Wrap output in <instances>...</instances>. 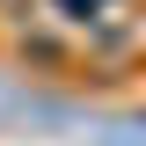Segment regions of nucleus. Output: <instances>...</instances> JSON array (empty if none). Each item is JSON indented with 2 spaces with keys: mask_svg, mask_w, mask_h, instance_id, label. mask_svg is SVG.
<instances>
[{
  "mask_svg": "<svg viewBox=\"0 0 146 146\" xmlns=\"http://www.w3.org/2000/svg\"><path fill=\"white\" fill-rule=\"evenodd\" d=\"M102 15V0H58V22H95Z\"/></svg>",
  "mask_w": 146,
  "mask_h": 146,
  "instance_id": "1",
  "label": "nucleus"
},
{
  "mask_svg": "<svg viewBox=\"0 0 146 146\" xmlns=\"http://www.w3.org/2000/svg\"><path fill=\"white\" fill-rule=\"evenodd\" d=\"M7 7H15V0H7Z\"/></svg>",
  "mask_w": 146,
  "mask_h": 146,
  "instance_id": "2",
  "label": "nucleus"
}]
</instances>
